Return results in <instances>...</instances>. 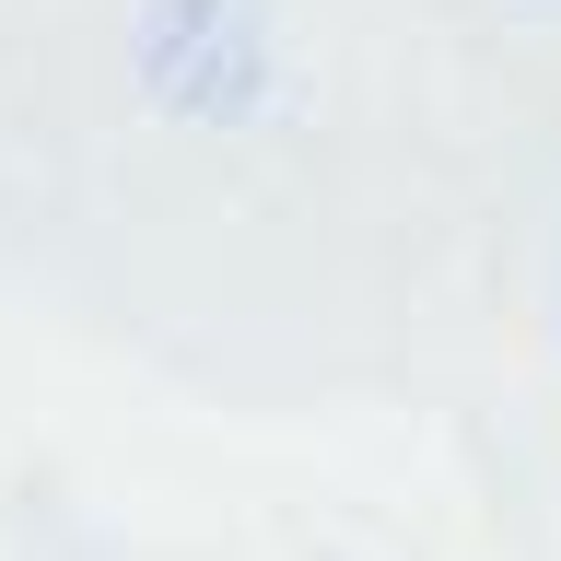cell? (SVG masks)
Wrapping results in <instances>:
<instances>
[{
	"instance_id": "cell-1",
	"label": "cell",
	"mask_w": 561,
	"mask_h": 561,
	"mask_svg": "<svg viewBox=\"0 0 561 561\" xmlns=\"http://www.w3.org/2000/svg\"><path fill=\"white\" fill-rule=\"evenodd\" d=\"M375 12L351 0H82L59 82H35V164L82 199L105 280H340L386 328L433 257L491 270V210L398 175V94Z\"/></svg>"
},
{
	"instance_id": "cell-2",
	"label": "cell",
	"mask_w": 561,
	"mask_h": 561,
	"mask_svg": "<svg viewBox=\"0 0 561 561\" xmlns=\"http://www.w3.org/2000/svg\"><path fill=\"white\" fill-rule=\"evenodd\" d=\"M491 293L515 316L526 363L561 375V164L550 152L526 175H503V210H491Z\"/></svg>"
},
{
	"instance_id": "cell-3",
	"label": "cell",
	"mask_w": 561,
	"mask_h": 561,
	"mask_svg": "<svg viewBox=\"0 0 561 561\" xmlns=\"http://www.w3.org/2000/svg\"><path fill=\"white\" fill-rule=\"evenodd\" d=\"M433 35H456L468 70L561 82V0H433Z\"/></svg>"
}]
</instances>
